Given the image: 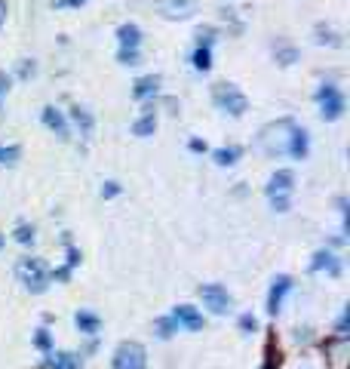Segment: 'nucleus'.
I'll return each mask as SVG.
<instances>
[{
  "label": "nucleus",
  "instance_id": "29",
  "mask_svg": "<svg viewBox=\"0 0 350 369\" xmlns=\"http://www.w3.org/2000/svg\"><path fill=\"white\" fill-rule=\"evenodd\" d=\"M240 330H243L246 335H252L255 330H258V320H255L252 314H243V317H240Z\"/></svg>",
  "mask_w": 350,
  "mask_h": 369
},
{
  "label": "nucleus",
  "instance_id": "32",
  "mask_svg": "<svg viewBox=\"0 0 350 369\" xmlns=\"http://www.w3.org/2000/svg\"><path fill=\"white\" fill-rule=\"evenodd\" d=\"M10 83H13V77L6 71H0V99H4V92H10Z\"/></svg>",
  "mask_w": 350,
  "mask_h": 369
},
{
  "label": "nucleus",
  "instance_id": "21",
  "mask_svg": "<svg viewBox=\"0 0 350 369\" xmlns=\"http://www.w3.org/2000/svg\"><path fill=\"white\" fill-rule=\"evenodd\" d=\"M154 332H157L160 339H169L173 332H178V323L173 320V314H169V317H160V320L154 323Z\"/></svg>",
  "mask_w": 350,
  "mask_h": 369
},
{
  "label": "nucleus",
  "instance_id": "30",
  "mask_svg": "<svg viewBox=\"0 0 350 369\" xmlns=\"http://www.w3.org/2000/svg\"><path fill=\"white\" fill-rule=\"evenodd\" d=\"M120 194V184L117 182H105V188H101V197H117Z\"/></svg>",
  "mask_w": 350,
  "mask_h": 369
},
{
  "label": "nucleus",
  "instance_id": "37",
  "mask_svg": "<svg viewBox=\"0 0 350 369\" xmlns=\"http://www.w3.org/2000/svg\"><path fill=\"white\" fill-rule=\"evenodd\" d=\"M0 246H4V237H0Z\"/></svg>",
  "mask_w": 350,
  "mask_h": 369
},
{
  "label": "nucleus",
  "instance_id": "36",
  "mask_svg": "<svg viewBox=\"0 0 350 369\" xmlns=\"http://www.w3.org/2000/svg\"><path fill=\"white\" fill-rule=\"evenodd\" d=\"M261 369H277V363H274V354H268V360H264V366Z\"/></svg>",
  "mask_w": 350,
  "mask_h": 369
},
{
  "label": "nucleus",
  "instance_id": "2",
  "mask_svg": "<svg viewBox=\"0 0 350 369\" xmlns=\"http://www.w3.org/2000/svg\"><path fill=\"white\" fill-rule=\"evenodd\" d=\"M212 102H215L218 111H225L230 117H243L246 108H249V99H246L234 83H215V89H212Z\"/></svg>",
  "mask_w": 350,
  "mask_h": 369
},
{
  "label": "nucleus",
  "instance_id": "9",
  "mask_svg": "<svg viewBox=\"0 0 350 369\" xmlns=\"http://www.w3.org/2000/svg\"><path fill=\"white\" fill-rule=\"evenodd\" d=\"M292 188H295L292 170H277L268 182V197H289L292 194Z\"/></svg>",
  "mask_w": 350,
  "mask_h": 369
},
{
  "label": "nucleus",
  "instance_id": "31",
  "mask_svg": "<svg viewBox=\"0 0 350 369\" xmlns=\"http://www.w3.org/2000/svg\"><path fill=\"white\" fill-rule=\"evenodd\" d=\"M77 262H80V253L74 249V243H68V268L74 271V265H77Z\"/></svg>",
  "mask_w": 350,
  "mask_h": 369
},
{
  "label": "nucleus",
  "instance_id": "23",
  "mask_svg": "<svg viewBox=\"0 0 350 369\" xmlns=\"http://www.w3.org/2000/svg\"><path fill=\"white\" fill-rule=\"evenodd\" d=\"M22 157L19 145H0V166H13Z\"/></svg>",
  "mask_w": 350,
  "mask_h": 369
},
{
  "label": "nucleus",
  "instance_id": "33",
  "mask_svg": "<svg viewBox=\"0 0 350 369\" xmlns=\"http://www.w3.org/2000/svg\"><path fill=\"white\" fill-rule=\"evenodd\" d=\"M187 148H191L194 154H206V142H200V139H191L187 142Z\"/></svg>",
  "mask_w": 350,
  "mask_h": 369
},
{
  "label": "nucleus",
  "instance_id": "28",
  "mask_svg": "<svg viewBox=\"0 0 350 369\" xmlns=\"http://www.w3.org/2000/svg\"><path fill=\"white\" fill-rule=\"evenodd\" d=\"M317 44H332V46H338L341 40H335V35H332L329 28H323V25H320V28H317Z\"/></svg>",
  "mask_w": 350,
  "mask_h": 369
},
{
  "label": "nucleus",
  "instance_id": "19",
  "mask_svg": "<svg viewBox=\"0 0 350 369\" xmlns=\"http://www.w3.org/2000/svg\"><path fill=\"white\" fill-rule=\"evenodd\" d=\"M240 157H243V148H237V145L212 151V161H215L218 166H234L237 161H240Z\"/></svg>",
  "mask_w": 350,
  "mask_h": 369
},
{
  "label": "nucleus",
  "instance_id": "6",
  "mask_svg": "<svg viewBox=\"0 0 350 369\" xmlns=\"http://www.w3.org/2000/svg\"><path fill=\"white\" fill-rule=\"evenodd\" d=\"M289 289H292V277H289V274L274 277V283H270V292H268V314H270V317L280 314V308H283V299H286Z\"/></svg>",
  "mask_w": 350,
  "mask_h": 369
},
{
  "label": "nucleus",
  "instance_id": "1",
  "mask_svg": "<svg viewBox=\"0 0 350 369\" xmlns=\"http://www.w3.org/2000/svg\"><path fill=\"white\" fill-rule=\"evenodd\" d=\"M15 277L25 283V289L31 292H46L49 280H53V274H49V268L40 262V258H19V265H15Z\"/></svg>",
  "mask_w": 350,
  "mask_h": 369
},
{
  "label": "nucleus",
  "instance_id": "7",
  "mask_svg": "<svg viewBox=\"0 0 350 369\" xmlns=\"http://www.w3.org/2000/svg\"><path fill=\"white\" fill-rule=\"evenodd\" d=\"M173 320L178 323V330H187V332H200L203 330V314L194 305H175Z\"/></svg>",
  "mask_w": 350,
  "mask_h": 369
},
{
  "label": "nucleus",
  "instance_id": "15",
  "mask_svg": "<svg viewBox=\"0 0 350 369\" xmlns=\"http://www.w3.org/2000/svg\"><path fill=\"white\" fill-rule=\"evenodd\" d=\"M44 123H46V127L56 132L58 139H71V127H68V120L62 117V111H56L53 105H49V108H44Z\"/></svg>",
  "mask_w": 350,
  "mask_h": 369
},
{
  "label": "nucleus",
  "instance_id": "12",
  "mask_svg": "<svg viewBox=\"0 0 350 369\" xmlns=\"http://www.w3.org/2000/svg\"><path fill=\"white\" fill-rule=\"evenodd\" d=\"M311 271L313 274H320V271H326L332 277H338L341 274V258L335 253H329V249H320L317 256H313V262H311Z\"/></svg>",
  "mask_w": 350,
  "mask_h": 369
},
{
  "label": "nucleus",
  "instance_id": "10",
  "mask_svg": "<svg viewBox=\"0 0 350 369\" xmlns=\"http://www.w3.org/2000/svg\"><path fill=\"white\" fill-rule=\"evenodd\" d=\"M197 0H160V15L163 19H191Z\"/></svg>",
  "mask_w": 350,
  "mask_h": 369
},
{
  "label": "nucleus",
  "instance_id": "4",
  "mask_svg": "<svg viewBox=\"0 0 350 369\" xmlns=\"http://www.w3.org/2000/svg\"><path fill=\"white\" fill-rule=\"evenodd\" d=\"M317 105H320V117L323 120H338L344 114V92H341L335 83H323L317 89Z\"/></svg>",
  "mask_w": 350,
  "mask_h": 369
},
{
  "label": "nucleus",
  "instance_id": "25",
  "mask_svg": "<svg viewBox=\"0 0 350 369\" xmlns=\"http://www.w3.org/2000/svg\"><path fill=\"white\" fill-rule=\"evenodd\" d=\"M15 240H19L22 246L34 243V228H31V225H19V228H15Z\"/></svg>",
  "mask_w": 350,
  "mask_h": 369
},
{
  "label": "nucleus",
  "instance_id": "5",
  "mask_svg": "<svg viewBox=\"0 0 350 369\" xmlns=\"http://www.w3.org/2000/svg\"><path fill=\"white\" fill-rule=\"evenodd\" d=\"M200 301H203V308H206L209 314H227L230 308H234V299H230V292L221 287V283H203Z\"/></svg>",
  "mask_w": 350,
  "mask_h": 369
},
{
  "label": "nucleus",
  "instance_id": "20",
  "mask_svg": "<svg viewBox=\"0 0 350 369\" xmlns=\"http://www.w3.org/2000/svg\"><path fill=\"white\" fill-rule=\"evenodd\" d=\"M71 120L77 123V127H80V132H83V136H89V132H92V127H96V120H92V114H89V111H83V108H74V111H71Z\"/></svg>",
  "mask_w": 350,
  "mask_h": 369
},
{
  "label": "nucleus",
  "instance_id": "8",
  "mask_svg": "<svg viewBox=\"0 0 350 369\" xmlns=\"http://www.w3.org/2000/svg\"><path fill=\"white\" fill-rule=\"evenodd\" d=\"M40 366L44 369H83V360L71 354V351H46Z\"/></svg>",
  "mask_w": 350,
  "mask_h": 369
},
{
  "label": "nucleus",
  "instance_id": "14",
  "mask_svg": "<svg viewBox=\"0 0 350 369\" xmlns=\"http://www.w3.org/2000/svg\"><path fill=\"white\" fill-rule=\"evenodd\" d=\"M117 44H120V49H139L142 46V28L132 22H126L117 28Z\"/></svg>",
  "mask_w": 350,
  "mask_h": 369
},
{
  "label": "nucleus",
  "instance_id": "22",
  "mask_svg": "<svg viewBox=\"0 0 350 369\" xmlns=\"http://www.w3.org/2000/svg\"><path fill=\"white\" fill-rule=\"evenodd\" d=\"M194 68H197V71H209V68H212V53H209V46H197V49H194Z\"/></svg>",
  "mask_w": 350,
  "mask_h": 369
},
{
  "label": "nucleus",
  "instance_id": "34",
  "mask_svg": "<svg viewBox=\"0 0 350 369\" xmlns=\"http://www.w3.org/2000/svg\"><path fill=\"white\" fill-rule=\"evenodd\" d=\"M270 204H274L277 213H286V209H289V197H270Z\"/></svg>",
  "mask_w": 350,
  "mask_h": 369
},
{
  "label": "nucleus",
  "instance_id": "13",
  "mask_svg": "<svg viewBox=\"0 0 350 369\" xmlns=\"http://www.w3.org/2000/svg\"><path fill=\"white\" fill-rule=\"evenodd\" d=\"M307 151H311V139H307V130L295 127L292 136H289V145H286V154L295 157V161H304Z\"/></svg>",
  "mask_w": 350,
  "mask_h": 369
},
{
  "label": "nucleus",
  "instance_id": "27",
  "mask_svg": "<svg viewBox=\"0 0 350 369\" xmlns=\"http://www.w3.org/2000/svg\"><path fill=\"white\" fill-rule=\"evenodd\" d=\"M295 58H298V49H292V46H286V49H280V53H277V62L280 65H292Z\"/></svg>",
  "mask_w": 350,
  "mask_h": 369
},
{
  "label": "nucleus",
  "instance_id": "17",
  "mask_svg": "<svg viewBox=\"0 0 350 369\" xmlns=\"http://www.w3.org/2000/svg\"><path fill=\"white\" fill-rule=\"evenodd\" d=\"M74 323H77V330H80L83 335H99V330H101L99 314H92V311H77Z\"/></svg>",
  "mask_w": 350,
  "mask_h": 369
},
{
  "label": "nucleus",
  "instance_id": "11",
  "mask_svg": "<svg viewBox=\"0 0 350 369\" xmlns=\"http://www.w3.org/2000/svg\"><path fill=\"white\" fill-rule=\"evenodd\" d=\"M326 360H329V369H347V354H350V345H347V339H332L326 342Z\"/></svg>",
  "mask_w": 350,
  "mask_h": 369
},
{
  "label": "nucleus",
  "instance_id": "16",
  "mask_svg": "<svg viewBox=\"0 0 350 369\" xmlns=\"http://www.w3.org/2000/svg\"><path fill=\"white\" fill-rule=\"evenodd\" d=\"M157 89H160V77H157V74H148V77H139V80H135L132 96L139 99V102H144V99L157 96Z\"/></svg>",
  "mask_w": 350,
  "mask_h": 369
},
{
  "label": "nucleus",
  "instance_id": "26",
  "mask_svg": "<svg viewBox=\"0 0 350 369\" xmlns=\"http://www.w3.org/2000/svg\"><path fill=\"white\" fill-rule=\"evenodd\" d=\"M117 62L120 65H139V49H120V53H117Z\"/></svg>",
  "mask_w": 350,
  "mask_h": 369
},
{
  "label": "nucleus",
  "instance_id": "3",
  "mask_svg": "<svg viewBox=\"0 0 350 369\" xmlns=\"http://www.w3.org/2000/svg\"><path fill=\"white\" fill-rule=\"evenodd\" d=\"M114 369H148V351L139 342H120L111 357Z\"/></svg>",
  "mask_w": 350,
  "mask_h": 369
},
{
  "label": "nucleus",
  "instance_id": "24",
  "mask_svg": "<svg viewBox=\"0 0 350 369\" xmlns=\"http://www.w3.org/2000/svg\"><path fill=\"white\" fill-rule=\"evenodd\" d=\"M34 345H37L40 351H53V335H49V330H37V335H34Z\"/></svg>",
  "mask_w": 350,
  "mask_h": 369
},
{
  "label": "nucleus",
  "instance_id": "35",
  "mask_svg": "<svg viewBox=\"0 0 350 369\" xmlns=\"http://www.w3.org/2000/svg\"><path fill=\"white\" fill-rule=\"evenodd\" d=\"M4 22H6V4L0 0V28H4Z\"/></svg>",
  "mask_w": 350,
  "mask_h": 369
},
{
  "label": "nucleus",
  "instance_id": "18",
  "mask_svg": "<svg viewBox=\"0 0 350 369\" xmlns=\"http://www.w3.org/2000/svg\"><path fill=\"white\" fill-rule=\"evenodd\" d=\"M154 130H157V117H154V111L142 114L139 120L132 123V136H139V139H148V136H154Z\"/></svg>",
  "mask_w": 350,
  "mask_h": 369
}]
</instances>
